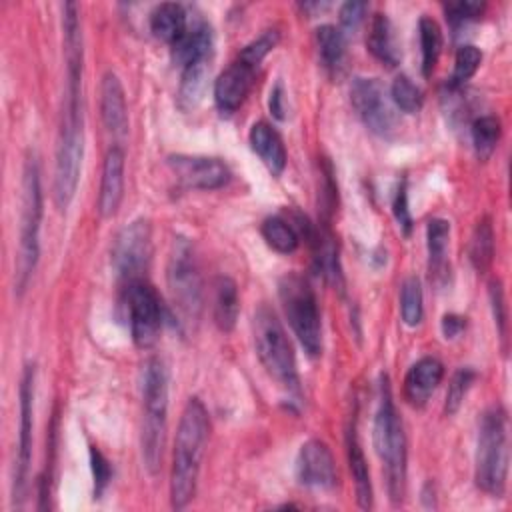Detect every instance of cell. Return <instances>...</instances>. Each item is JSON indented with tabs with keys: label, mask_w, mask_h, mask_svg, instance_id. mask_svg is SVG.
<instances>
[{
	"label": "cell",
	"mask_w": 512,
	"mask_h": 512,
	"mask_svg": "<svg viewBox=\"0 0 512 512\" xmlns=\"http://www.w3.org/2000/svg\"><path fill=\"white\" fill-rule=\"evenodd\" d=\"M64 30V60H66V88L62 102V118L56 140L54 158V202L66 210L76 194L80 168L84 158V98H82V70L84 48L78 6L66 2L62 6Z\"/></svg>",
	"instance_id": "cell-1"
},
{
	"label": "cell",
	"mask_w": 512,
	"mask_h": 512,
	"mask_svg": "<svg viewBox=\"0 0 512 512\" xmlns=\"http://www.w3.org/2000/svg\"><path fill=\"white\" fill-rule=\"evenodd\" d=\"M208 432L210 418L206 406L196 396L188 398L180 414L170 470V502L176 510L188 506L196 494Z\"/></svg>",
	"instance_id": "cell-2"
},
{
	"label": "cell",
	"mask_w": 512,
	"mask_h": 512,
	"mask_svg": "<svg viewBox=\"0 0 512 512\" xmlns=\"http://www.w3.org/2000/svg\"><path fill=\"white\" fill-rule=\"evenodd\" d=\"M372 440L384 466L390 502L398 506L402 504L406 492V436L386 376L380 380V400L374 414Z\"/></svg>",
	"instance_id": "cell-3"
},
{
	"label": "cell",
	"mask_w": 512,
	"mask_h": 512,
	"mask_svg": "<svg viewBox=\"0 0 512 512\" xmlns=\"http://www.w3.org/2000/svg\"><path fill=\"white\" fill-rule=\"evenodd\" d=\"M476 486L502 498L508 480V418L500 406L488 408L478 426L476 456H474Z\"/></svg>",
	"instance_id": "cell-4"
},
{
	"label": "cell",
	"mask_w": 512,
	"mask_h": 512,
	"mask_svg": "<svg viewBox=\"0 0 512 512\" xmlns=\"http://www.w3.org/2000/svg\"><path fill=\"white\" fill-rule=\"evenodd\" d=\"M40 222H42V186L36 156H28L22 172V214L20 242L14 268V292L24 294L40 258Z\"/></svg>",
	"instance_id": "cell-5"
},
{
	"label": "cell",
	"mask_w": 512,
	"mask_h": 512,
	"mask_svg": "<svg viewBox=\"0 0 512 512\" xmlns=\"http://www.w3.org/2000/svg\"><path fill=\"white\" fill-rule=\"evenodd\" d=\"M252 336L260 364L268 376L280 384L288 394L300 392V378L296 368V356L276 312L268 306H260L252 318Z\"/></svg>",
	"instance_id": "cell-6"
},
{
	"label": "cell",
	"mask_w": 512,
	"mask_h": 512,
	"mask_svg": "<svg viewBox=\"0 0 512 512\" xmlns=\"http://www.w3.org/2000/svg\"><path fill=\"white\" fill-rule=\"evenodd\" d=\"M278 296L284 308V316L298 338L300 346L310 358L322 352V320L318 300L304 276L288 272L278 282Z\"/></svg>",
	"instance_id": "cell-7"
},
{
	"label": "cell",
	"mask_w": 512,
	"mask_h": 512,
	"mask_svg": "<svg viewBox=\"0 0 512 512\" xmlns=\"http://www.w3.org/2000/svg\"><path fill=\"white\" fill-rule=\"evenodd\" d=\"M166 282L182 322L192 324L202 310V278L194 248L186 238H176L166 266Z\"/></svg>",
	"instance_id": "cell-8"
},
{
	"label": "cell",
	"mask_w": 512,
	"mask_h": 512,
	"mask_svg": "<svg viewBox=\"0 0 512 512\" xmlns=\"http://www.w3.org/2000/svg\"><path fill=\"white\" fill-rule=\"evenodd\" d=\"M124 308L132 342L142 350L152 348L162 330V304L154 286L144 278L126 282Z\"/></svg>",
	"instance_id": "cell-9"
},
{
	"label": "cell",
	"mask_w": 512,
	"mask_h": 512,
	"mask_svg": "<svg viewBox=\"0 0 512 512\" xmlns=\"http://www.w3.org/2000/svg\"><path fill=\"white\" fill-rule=\"evenodd\" d=\"M34 380L36 368L34 364H26L20 376V424H18V450L14 460V480H12V502L14 506H22L28 492V474L32 462V424H34Z\"/></svg>",
	"instance_id": "cell-10"
},
{
	"label": "cell",
	"mask_w": 512,
	"mask_h": 512,
	"mask_svg": "<svg viewBox=\"0 0 512 512\" xmlns=\"http://www.w3.org/2000/svg\"><path fill=\"white\" fill-rule=\"evenodd\" d=\"M150 258H152V228L146 218H136L118 230V234L112 240L110 260L116 274L124 282L142 278L144 270L150 264Z\"/></svg>",
	"instance_id": "cell-11"
},
{
	"label": "cell",
	"mask_w": 512,
	"mask_h": 512,
	"mask_svg": "<svg viewBox=\"0 0 512 512\" xmlns=\"http://www.w3.org/2000/svg\"><path fill=\"white\" fill-rule=\"evenodd\" d=\"M350 102L370 132L388 138L396 130L394 104L378 78H354L350 86Z\"/></svg>",
	"instance_id": "cell-12"
},
{
	"label": "cell",
	"mask_w": 512,
	"mask_h": 512,
	"mask_svg": "<svg viewBox=\"0 0 512 512\" xmlns=\"http://www.w3.org/2000/svg\"><path fill=\"white\" fill-rule=\"evenodd\" d=\"M166 164L176 180L190 190H218L230 180V168L220 158L172 154L166 158Z\"/></svg>",
	"instance_id": "cell-13"
},
{
	"label": "cell",
	"mask_w": 512,
	"mask_h": 512,
	"mask_svg": "<svg viewBox=\"0 0 512 512\" xmlns=\"http://www.w3.org/2000/svg\"><path fill=\"white\" fill-rule=\"evenodd\" d=\"M296 478L302 486L314 490H332L338 482L334 456L326 442L306 440L296 456Z\"/></svg>",
	"instance_id": "cell-14"
},
{
	"label": "cell",
	"mask_w": 512,
	"mask_h": 512,
	"mask_svg": "<svg viewBox=\"0 0 512 512\" xmlns=\"http://www.w3.org/2000/svg\"><path fill=\"white\" fill-rule=\"evenodd\" d=\"M256 68L244 64L242 60H234L226 70L220 72V76L214 80V102L216 108L224 114L236 112L246 96L250 94V88L254 84Z\"/></svg>",
	"instance_id": "cell-15"
},
{
	"label": "cell",
	"mask_w": 512,
	"mask_h": 512,
	"mask_svg": "<svg viewBox=\"0 0 512 512\" xmlns=\"http://www.w3.org/2000/svg\"><path fill=\"white\" fill-rule=\"evenodd\" d=\"M124 198V150L120 144L108 148L102 162L96 210L100 218H112Z\"/></svg>",
	"instance_id": "cell-16"
},
{
	"label": "cell",
	"mask_w": 512,
	"mask_h": 512,
	"mask_svg": "<svg viewBox=\"0 0 512 512\" xmlns=\"http://www.w3.org/2000/svg\"><path fill=\"white\" fill-rule=\"evenodd\" d=\"M142 420H166L168 414V370L158 356L146 360L142 368Z\"/></svg>",
	"instance_id": "cell-17"
},
{
	"label": "cell",
	"mask_w": 512,
	"mask_h": 512,
	"mask_svg": "<svg viewBox=\"0 0 512 512\" xmlns=\"http://www.w3.org/2000/svg\"><path fill=\"white\" fill-rule=\"evenodd\" d=\"M444 378V364L434 356L416 360L404 376V398L410 406L422 408Z\"/></svg>",
	"instance_id": "cell-18"
},
{
	"label": "cell",
	"mask_w": 512,
	"mask_h": 512,
	"mask_svg": "<svg viewBox=\"0 0 512 512\" xmlns=\"http://www.w3.org/2000/svg\"><path fill=\"white\" fill-rule=\"evenodd\" d=\"M100 116L106 130L114 138H124L128 132V106L120 78L108 70L100 84Z\"/></svg>",
	"instance_id": "cell-19"
},
{
	"label": "cell",
	"mask_w": 512,
	"mask_h": 512,
	"mask_svg": "<svg viewBox=\"0 0 512 512\" xmlns=\"http://www.w3.org/2000/svg\"><path fill=\"white\" fill-rule=\"evenodd\" d=\"M252 152L260 158L272 176H280L286 168V148L280 134L264 120L254 122L248 132Z\"/></svg>",
	"instance_id": "cell-20"
},
{
	"label": "cell",
	"mask_w": 512,
	"mask_h": 512,
	"mask_svg": "<svg viewBox=\"0 0 512 512\" xmlns=\"http://www.w3.org/2000/svg\"><path fill=\"white\" fill-rule=\"evenodd\" d=\"M214 48V36L206 22L188 26L184 36L172 44V60L182 68H188L198 62H210Z\"/></svg>",
	"instance_id": "cell-21"
},
{
	"label": "cell",
	"mask_w": 512,
	"mask_h": 512,
	"mask_svg": "<svg viewBox=\"0 0 512 512\" xmlns=\"http://www.w3.org/2000/svg\"><path fill=\"white\" fill-rule=\"evenodd\" d=\"M346 456H348V468H350L354 488H356L358 506L368 510V508H372L374 494H372V480H370L368 462H366L362 444L358 440L356 424H350L348 430H346Z\"/></svg>",
	"instance_id": "cell-22"
},
{
	"label": "cell",
	"mask_w": 512,
	"mask_h": 512,
	"mask_svg": "<svg viewBox=\"0 0 512 512\" xmlns=\"http://www.w3.org/2000/svg\"><path fill=\"white\" fill-rule=\"evenodd\" d=\"M448 238L450 222L434 218L426 226V248H428V270L430 280L442 286L448 278Z\"/></svg>",
	"instance_id": "cell-23"
},
{
	"label": "cell",
	"mask_w": 512,
	"mask_h": 512,
	"mask_svg": "<svg viewBox=\"0 0 512 512\" xmlns=\"http://www.w3.org/2000/svg\"><path fill=\"white\" fill-rule=\"evenodd\" d=\"M366 46L376 60L390 68H394L400 62V46L394 34V26L386 14L378 12L372 16Z\"/></svg>",
	"instance_id": "cell-24"
},
{
	"label": "cell",
	"mask_w": 512,
	"mask_h": 512,
	"mask_svg": "<svg viewBox=\"0 0 512 512\" xmlns=\"http://www.w3.org/2000/svg\"><path fill=\"white\" fill-rule=\"evenodd\" d=\"M312 250H314V268L322 278L330 284L340 286L342 284V272H340V260H338V248L334 234L328 228H312L308 236Z\"/></svg>",
	"instance_id": "cell-25"
},
{
	"label": "cell",
	"mask_w": 512,
	"mask_h": 512,
	"mask_svg": "<svg viewBox=\"0 0 512 512\" xmlns=\"http://www.w3.org/2000/svg\"><path fill=\"white\" fill-rule=\"evenodd\" d=\"M214 298H212V316L220 332H232L240 312V294L238 286L230 276H218L214 280Z\"/></svg>",
	"instance_id": "cell-26"
},
{
	"label": "cell",
	"mask_w": 512,
	"mask_h": 512,
	"mask_svg": "<svg viewBox=\"0 0 512 512\" xmlns=\"http://www.w3.org/2000/svg\"><path fill=\"white\" fill-rule=\"evenodd\" d=\"M150 30L156 38L168 42L170 46L178 42L188 30L186 10L176 2H162L150 12Z\"/></svg>",
	"instance_id": "cell-27"
},
{
	"label": "cell",
	"mask_w": 512,
	"mask_h": 512,
	"mask_svg": "<svg viewBox=\"0 0 512 512\" xmlns=\"http://www.w3.org/2000/svg\"><path fill=\"white\" fill-rule=\"evenodd\" d=\"M314 40H316V48H318L322 66L328 72L338 74L344 68V60H346L344 32L340 28H336L334 24H322L316 28Z\"/></svg>",
	"instance_id": "cell-28"
},
{
	"label": "cell",
	"mask_w": 512,
	"mask_h": 512,
	"mask_svg": "<svg viewBox=\"0 0 512 512\" xmlns=\"http://www.w3.org/2000/svg\"><path fill=\"white\" fill-rule=\"evenodd\" d=\"M260 234L266 240V244L280 254H292L300 244V234L296 226L290 222V218L280 214L264 218Z\"/></svg>",
	"instance_id": "cell-29"
},
{
	"label": "cell",
	"mask_w": 512,
	"mask_h": 512,
	"mask_svg": "<svg viewBox=\"0 0 512 512\" xmlns=\"http://www.w3.org/2000/svg\"><path fill=\"white\" fill-rule=\"evenodd\" d=\"M468 258L478 274H484L494 260V228L488 216L476 222L470 242H468Z\"/></svg>",
	"instance_id": "cell-30"
},
{
	"label": "cell",
	"mask_w": 512,
	"mask_h": 512,
	"mask_svg": "<svg viewBox=\"0 0 512 512\" xmlns=\"http://www.w3.org/2000/svg\"><path fill=\"white\" fill-rule=\"evenodd\" d=\"M208 74H210L208 62H198L188 68H182L180 88H178V102L182 108L190 110V108L198 106V102L202 100V96L206 92Z\"/></svg>",
	"instance_id": "cell-31"
},
{
	"label": "cell",
	"mask_w": 512,
	"mask_h": 512,
	"mask_svg": "<svg viewBox=\"0 0 512 512\" xmlns=\"http://www.w3.org/2000/svg\"><path fill=\"white\" fill-rule=\"evenodd\" d=\"M418 36L422 52V74L428 78L434 72L442 52V30L434 18L422 16L418 22Z\"/></svg>",
	"instance_id": "cell-32"
},
{
	"label": "cell",
	"mask_w": 512,
	"mask_h": 512,
	"mask_svg": "<svg viewBox=\"0 0 512 512\" xmlns=\"http://www.w3.org/2000/svg\"><path fill=\"white\" fill-rule=\"evenodd\" d=\"M500 134H502V126L496 116L484 114V116H478L472 120L470 136H472V144H474L478 158L486 160L496 150Z\"/></svg>",
	"instance_id": "cell-33"
},
{
	"label": "cell",
	"mask_w": 512,
	"mask_h": 512,
	"mask_svg": "<svg viewBox=\"0 0 512 512\" xmlns=\"http://www.w3.org/2000/svg\"><path fill=\"white\" fill-rule=\"evenodd\" d=\"M400 316L406 326H418L422 322L424 298L418 276H408L400 286Z\"/></svg>",
	"instance_id": "cell-34"
},
{
	"label": "cell",
	"mask_w": 512,
	"mask_h": 512,
	"mask_svg": "<svg viewBox=\"0 0 512 512\" xmlns=\"http://www.w3.org/2000/svg\"><path fill=\"white\" fill-rule=\"evenodd\" d=\"M480 62H482L480 48H476L474 44L460 46L456 50V56H454V70H452L448 86L452 90L464 86L476 74V70L480 68Z\"/></svg>",
	"instance_id": "cell-35"
},
{
	"label": "cell",
	"mask_w": 512,
	"mask_h": 512,
	"mask_svg": "<svg viewBox=\"0 0 512 512\" xmlns=\"http://www.w3.org/2000/svg\"><path fill=\"white\" fill-rule=\"evenodd\" d=\"M390 100L392 104L406 114H416L422 108L424 94L422 90L404 74L396 76L390 86Z\"/></svg>",
	"instance_id": "cell-36"
},
{
	"label": "cell",
	"mask_w": 512,
	"mask_h": 512,
	"mask_svg": "<svg viewBox=\"0 0 512 512\" xmlns=\"http://www.w3.org/2000/svg\"><path fill=\"white\" fill-rule=\"evenodd\" d=\"M476 380V370L470 366H462L458 368L448 384V392H446V402H444V414L452 416L460 410L466 394L470 392L472 384Z\"/></svg>",
	"instance_id": "cell-37"
},
{
	"label": "cell",
	"mask_w": 512,
	"mask_h": 512,
	"mask_svg": "<svg viewBox=\"0 0 512 512\" xmlns=\"http://www.w3.org/2000/svg\"><path fill=\"white\" fill-rule=\"evenodd\" d=\"M278 40H280V32L276 28H268L240 50L238 60H242L252 68H258V64L276 48Z\"/></svg>",
	"instance_id": "cell-38"
},
{
	"label": "cell",
	"mask_w": 512,
	"mask_h": 512,
	"mask_svg": "<svg viewBox=\"0 0 512 512\" xmlns=\"http://www.w3.org/2000/svg\"><path fill=\"white\" fill-rule=\"evenodd\" d=\"M90 468L94 478V498H100L112 480V466L96 446H90Z\"/></svg>",
	"instance_id": "cell-39"
},
{
	"label": "cell",
	"mask_w": 512,
	"mask_h": 512,
	"mask_svg": "<svg viewBox=\"0 0 512 512\" xmlns=\"http://www.w3.org/2000/svg\"><path fill=\"white\" fill-rule=\"evenodd\" d=\"M486 4L484 2H474V0H462V2H450L444 6L446 18L450 20L452 26L466 24L470 20H476L484 14Z\"/></svg>",
	"instance_id": "cell-40"
},
{
	"label": "cell",
	"mask_w": 512,
	"mask_h": 512,
	"mask_svg": "<svg viewBox=\"0 0 512 512\" xmlns=\"http://www.w3.org/2000/svg\"><path fill=\"white\" fill-rule=\"evenodd\" d=\"M366 12H368V4L366 2H344L340 6V12H338V20H340V30L344 32H354L366 18Z\"/></svg>",
	"instance_id": "cell-41"
},
{
	"label": "cell",
	"mask_w": 512,
	"mask_h": 512,
	"mask_svg": "<svg viewBox=\"0 0 512 512\" xmlns=\"http://www.w3.org/2000/svg\"><path fill=\"white\" fill-rule=\"evenodd\" d=\"M490 306H492V314H494V322L500 330V336L506 338V330H508V316H506V300H504V290H502V282L500 280H492L490 288Z\"/></svg>",
	"instance_id": "cell-42"
},
{
	"label": "cell",
	"mask_w": 512,
	"mask_h": 512,
	"mask_svg": "<svg viewBox=\"0 0 512 512\" xmlns=\"http://www.w3.org/2000/svg\"><path fill=\"white\" fill-rule=\"evenodd\" d=\"M392 210H394V216H396V222L402 230L404 236H408L412 232V214H410V208H408V192H406V184L402 182L400 188L396 190V196H394V202H392Z\"/></svg>",
	"instance_id": "cell-43"
},
{
	"label": "cell",
	"mask_w": 512,
	"mask_h": 512,
	"mask_svg": "<svg viewBox=\"0 0 512 512\" xmlns=\"http://www.w3.org/2000/svg\"><path fill=\"white\" fill-rule=\"evenodd\" d=\"M440 328H442V334H444L446 340H454L464 332L466 318L460 316V314H444L442 322H440Z\"/></svg>",
	"instance_id": "cell-44"
},
{
	"label": "cell",
	"mask_w": 512,
	"mask_h": 512,
	"mask_svg": "<svg viewBox=\"0 0 512 512\" xmlns=\"http://www.w3.org/2000/svg\"><path fill=\"white\" fill-rule=\"evenodd\" d=\"M268 108H270V114L276 120H284L286 118V96H284V88H282L280 82H276L274 88L270 90Z\"/></svg>",
	"instance_id": "cell-45"
}]
</instances>
